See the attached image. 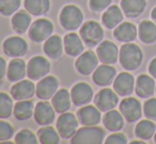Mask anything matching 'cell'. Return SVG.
<instances>
[{
	"instance_id": "1",
	"label": "cell",
	"mask_w": 156,
	"mask_h": 144,
	"mask_svg": "<svg viewBox=\"0 0 156 144\" xmlns=\"http://www.w3.org/2000/svg\"><path fill=\"white\" fill-rule=\"evenodd\" d=\"M141 48L134 43H125L119 49V64L126 71L137 70L142 64Z\"/></svg>"
},
{
	"instance_id": "2",
	"label": "cell",
	"mask_w": 156,
	"mask_h": 144,
	"mask_svg": "<svg viewBox=\"0 0 156 144\" xmlns=\"http://www.w3.org/2000/svg\"><path fill=\"white\" fill-rule=\"evenodd\" d=\"M83 20H84V15L82 10L74 4H67L63 6L58 15L61 27L69 32L80 29L81 26L83 25Z\"/></svg>"
},
{
	"instance_id": "3",
	"label": "cell",
	"mask_w": 156,
	"mask_h": 144,
	"mask_svg": "<svg viewBox=\"0 0 156 144\" xmlns=\"http://www.w3.org/2000/svg\"><path fill=\"white\" fill-rule=\"evenodd\" d=\"M104 138L105 130L100 126H83L78 128L70 142L72 144H101L104 142Z\"/></svg>"
},
{
	"instance_id": "4",
	"label": "cell",
	"mask_w": 156,
	"mask_h": 144,
	"mask_svg": "<svg viewBox=\"0 0 156 144\" xmlns=\"http://www.w3.org/2000/svg\"><path fill=\"white\" fill-rule=\"evenodd\" d=\"M80 36L85 46L94 48L104 38V30L96 20H87L80 28Z\"/></svg>"
},
{
	"instance_id": "5",
	"label": "cell",
	"mask_w": 156,
	"mask_h": 144,
	"mask_svg": "<svg viewBox=\"0 0 156 144\" xmlns=\"http://www.w3.org/2000/svg\"><path fill=\"white\" fill-rule=\"evenodd\" d=\"M53 23L47 18H38L32 21L31 27L28 30V35L33 43H41L48 39L53 33Z\"/></svg>"
},
{
	"instance_id": "6",
	"label": "cell",
	"mask_w": 156,
	"mask_h": 144,
	"mask_svg": "<svg viewBox=\"0 0 156 144\" xmlns=\"http://www.w3.org/2000/svg\"><path fill=\"white\" fill-rule=\"evenodd\" d=\"M119 111L122 113L125 121L129 123H135L141 119L144 115L142 104L139 100L134 97H125L119 103Z\"/></svg>"
},
{
	"instance_id": "7",
	"label": "cell",
	"mask_w": 156,
	"mask_h": 144,
	"mask_svg": "<svg viewBox=\"0 0 156 144\" xmlns=\"http://www.w3.org/2000/svg\"><path fill=\"white\" fill-rule=\"evenodd\" d=\"M79 124L80 122L76 118V115L69 111L63 112L56 120V130L62 139H71L78 130Z\"/></svg>"
},
{
	"instance_id": "8",
	"label": "cell",
	"mask_w": 156,
	"mask_h": 144,
	"mask_svg": "<svg viewBox=\"0 0 156 144\" xmlns=\"http://www.w3.org/2000/svg\"><path fill=\"white\" fill-rule=\"evenodd\" d=\"M51 65L47 57L41 55L33 56L27 63V76L32 81H39L48 75Z\"/></svg>"
},
{
	"instance_id": "9",
	"label": "cell",
	"mask_w": 156,
	"mask_h": 144,
	"mask_svg": "<svg viewBox=\"0 0 156 144\" xmlns=\"http://www.w3.org/2000/svg\"><path fill=\"white\" fill-rule=\"evenodd\" d=\"M119 97L120 95L114 89L102 88L94 97V104L102 112H106L119 105Z\"/></svg>"
},
{
	"instance_id": "10",
	"label": "cell",
	"mask_w": 156,
	"mask_h": 144,
	"mask_svg": "<svg viewBox=\"0 0 156 144\" xmlns=\"http://www.w3.org/2000/svg\"><path fill=\"white\" fill-rule=\"evenodd\" d=\"M72 104L76 107H81L89 104L94 100V90L89 84L85 82H79L72 86L70 90Z\"/></svg>"
},
{
	"instance_id": "11",
	"label": "cell",
	"mask_w": 156,
	"mask_h": 144,
	"mask_svg": "<svg viewBox=\"0 0 156 144\" xmlns=\"http://www.w3.org/2000/svg\"><path fill=\"white\" fill-rule=\"evenodd\" d=\"M28 43L20 36H10L2 43V51L10 57H23L28 52Z\"/></svg>"
},
{
	"instance_id": "12",
	"label": "cell",
	"mask_w": 156,
	"mask_h": 144,
	"mask_svg": "<svg viewBox=\"0 0 156 144\" xmlns=\"http://www.w3.org/2000/svg\"><path fill=\"white\" fill-rule=\"evenodd\" d=\"M99 62L100 60L96 52H94L93 50H87L78 56L74 63V67L80 74L87 76L93 74V72L99 66Z\"/></svg>"
},
{
	"instance_id": "13",
	"label": "cell",
	"mask_w": 156,
	"mask_h": 144,
	"mask_svg": "<svg viewBox=\"0 0 156 144\" xmlns=\"http://www.w3.org/2000/svg\"><path fill=\"white\" fill-rule=\"evenodd\" d=\"M96 53L100 63L115 65L119 60V49L117 45L111 40H102L97 46Z\"/></svg>"
},
{
	"instance_id": "14",
	"label": "cell",
	"mask_w": 156,
	"mask_h": 144,
	"mask_svg": "<svg viewBox=\"0 0 156 144\" xmlns=\"http://www.w3.org/2000/svg\"><path fill=\"white\" fill-rule=\"evenodd\" d=\"M55 109L53 108L51 103L41 100L37 104H35L34 118L35 122L41 126L51 125L55 120Z\"/></svg>"
},
{
	"instance_id": "15",
	"label": "cell",
	"mask_w": 156,
	"mask_h": 144,
	"mask_svg": "<svg viewBox=\"0 0 156 144\" xmlns=\"http://www.w3.org/2000/svg\"><path fill=\"white\" fill-rule=\"evenodd\" d=\"M117 76V69L114 65L102 64L99 65L93 72V82L99 87H106L113 84Z\"/></svg>"
},
{
	"instance_id": "16",
	"label": "cell",
	"mask_w": 156,
	"mask_h": 144,
	"mask_svg": "<svg viewBox=\"0 0 156 144\" xmlns=\"http://www.w3.org/2000/svg\"><path fill=\"white\" fill-rule=\"evenodd\" d=\"M58 90V81L53 75H46L39 80L36 84V92L35 95L39 100L48 101L52 99L55 92Z\"/></svg>"
},
{
	"instance_id": "17",
	"label": "cell",
	"mask_w": 156,
	"mask_h": 144,
	"mask_svg": "<svg viewBox=\"0 0 156 144\" xmlns=\"http://www.w3.org/2000/svg\"><path fill=\"white\" fill-rule=\"evenodd\" d=\"M36 92V85L32 80H21L19 82L14 83L10 89V94L16 101L21 100H31Z\"/></svg>"
},
{
	"instance_id": "18",
	"label": "cell",
	"mask_w": 156,
	"mask_h": 144,
	"mask_svg": "<svg viewBox=\"0 0 156 144\" xmlns=\"http://www.w3.org/2000/svg\"><path fill=\"white\" fill-rule=\"evenodd\" d=\"M135 83L136 80L133 74L125 70L117 74L113 83V88L120 97H129L135 90Z\"/></svg>"
},
{
	"instance_id": "19",
	"label": "cell",
	"mask_w": 156,
	"mask_h": 144,
	"mask_svg": "<svg viewBox=\"0 0 156 144\" xmlns=\"http://www.w3.org/2000/svg\"><path fill=\"white\" fill-rule=\"evenodd\" d=\"M102 111L96 105H84L81 106L76 111V118L81 125L83 126H94L99 125L102 120L101 115Z\"/></svg>"
},
{
	"instance_id": "20",
	"label": "cell",
	"mask_w": 156,
	"mask_h": 144,
	"mask_svg": "<svg viewBox=\"0 0 156 144\" xmlns=\"http://www.w3.org/2000/svg\"><path fill=\"white\" fill-rule=\"evenodd\" d=\"M64 51L68 56L78 57L80 54L84 52V45L80 34H76L74 31L69 32L63 38Z\"/></svg>"
},
{
	"instance_id": "21",
	"label": "cell",
	"mask_w": 156,
	"mask_h": 144,
	"mask_svg": "<svg viewBox=\"0 0 156 144\" xmlns=\"http://www.w3.org/2000/svg\"><path fill=\"white\" fill-rule=\"evenodd\" d=\"M155 80L149 74H139L136 78L135 92L141 99H149L155 93Z\"/></svg>"
},
{
	"instance_id": "22",
	"label": "cell",
	"mask_w": 156,
	"mask_h": 144,
	"mask_svg": "<svg viewBox=\"0 0 156 144\" xmlns=\"http://www.w3.org/2000/svg\"><path fill=\"white\" fill-rule=\"evenodd\" d=\"M113 35L120 43H133L138 36V29L131 21H122L113 30Z\"/></svg>"
},
{
	"instance_id": "23",
	"label": "cell",
	"mask_w": 156,
	"mask_h": 144,
	"mask_svg": "<svg viewBox=\"0 0 156 144\" xmlns=\"http://www.w3.org/2000/svg\"><path fill=\"white\" fill-rule=\"evenodd\" d=\"M123 12L119 5L112 4L103 12L102 17H101L102 25L106 29L114 30L123 21Z\"/></svg>"
},
{
	"instance_id": "24",
	"label": "cell",
	"mask_w": 156,
	"mask_h": 144,
	"mask_svg": "<svg viewBox=\"0 0 156 144\" xmlns=\"http://www.w3.org/2000/svg\"><path fill=\"white\" fill-rule=\"evenodd\" d=\"M27 76V63L20 57H14L9 62L6 69V78L10 82L16 83Z\"/></svg>"
},
{
	"instance_id": "25",
	"label": "cell",
	"mask_w": 156,
	"mask_h": 144,
	"mask_svg": "<svg viewBox=\"0 0 156 144\" xmlns=\"http://www.w3.org/2000/svg\"><path fill=\"white\" fill-rule=\"evenodd\" d=\"M44 53L51 60H58L63 55L64 43L61 36L51 35L44 41L43 46Z\"/></svg>"
},
{
	"instance_id": "26",
	"label": "cell",
	"mask_w": 156,
	"mask_h": 144,
	"mask_svg": "<svg viewBox=\"0 0 156 144\" xmlns=\"http://www.w3.org/2000/svg\"><path fill=\"white\" fill-rule=\"evenodd\" d=\"M102 123L108 132H119L124 127L125 119L119 110L112 109L104 113L102 118Z\"/></svg>"
},
{
	"instance_id": "27",
	"label": "cell",
	"mask_w": 156,
	"mask_h": 144,
	"mask_svg": "<svg viewBox=\"0 0 156 144\" xmlns=\"http://www.w3.org/2000/svg\"><path fill=\"white\" fill-rule=\"evenodd\" d=\"M120 8L127 18H138L147 9V0H121Z\"/></svg>"
},
{
	"instance_id": "28",
	"label": "cell",
	"mask_w": 156,
	"mask_h": 144,
	"mask_svg": "<svg viewBox=\"0 0 156 144\" xmlns=\"http://www.w3.org/2000/svg\"><path fill=\"white\" fill-rule=\"evenodd\" d=\"M32 23L31 14L27 10H19L12 16L11 26L17 34H25Z\"/></svg>"
},
{
	"instance_id": "29",
	"label": "cell",
	"mask_w": 156,
	"mask_h": 144,
	"mask_svg": "<svg viewBox=\"0 0 156 144\" xmlns=\"http://www.w3.org/2000/svg\"><path fill=\"white\" fill-rule=\"evenodd\" d=\"M71 95L70 91L66 88H61L55 92V94L52 97L51 104L53 108L58 113H63L69 111L71 107Z\"/></svg>"
},
{
	"instance_id": "30",
	"label": "cell",
	"mask_w": 156,
	"mask_h": 144,
	"mask_svg": "<svg viewBox=\"0 0 156 144\" xmlns=\"http://www.w3.org/2000/svg\"><path fill=\"white\" fill-rule=\"evenodd\" d=\"M138 38L146 45L156 43V23L153 20H141L138 26Z\"/></svg>"
},
{
	"instance_id": "31",
	"label": "cell",
	"mask_w": 156,
	"mask_h": 144,
	"mask_svg": "<svg viewBox=\"0 0 156 144\" xmlns=\"http://www.w3.org/2000/svg\"><path fill=\"white\" fill-rule=\"evenodd\" d=\"M35 105L32 100H21L17 101L14 105L13 115L18 121H27L34 115Z\"/></svg>"
},
{
	"instance_id": "32",
	"label": "cell",
	"mask_w": 156,
	"mask_h": 144,
	"mask_svg": "<svg viewBox=\"0 0 156 144\" xmlns=\"http://www.w3.org/2000/svg\"><path fill=\"white\" fill-rule=\"evenodd\" d=\"M135 136L138 139L141 140H149V139L154 138L156 132V124L155 121H152L150 119H144L139 121L135 126Z\"/></svg>"
},
{
	"instance_id": "33",
	"label": "cell",
	"mask_w": 156,
	"mask_h": 144,
	"mask_svg": "<svg viewBox=\"0 0 156 144\" xmlns=\"http://www.w3.org/2000/svg\"><path fill=\"white\" fill-rule=\"evenodd\" d=\"M25 10L32 16H43L50 10V0H25Z\"/></svg>"
},
{
	"instance_id": "34",
	"label": "cell",
	"mask_w": 156,
	"mask_h": 144,
	"mask_svg": "<svg viewBox=\"0 0 156 144\" xmlns=\"http://www.w3.org/2000/svg\"><path fill=\"white\" fill-rule=\"evenodd\" d=\"M37 138L41 144H58L61 136L58 132L50 125L41 126L37 130Z\"/></svg>"
},
{
	"instance_id": "35",
	"label": "cell",
	"mask_w": 156,
	"mask_h": 144,
	"mask_svg": "<svg viewBox=\"0 0 156 144\" xmlns=\"http://www.w3.org/2000/svg\"><path fill=\"white\" fill-rule=\"evenodd\" d=\"M14 103L12 95L0 92V119H8L13 115Z\"/></svg>"
},
{
	"instance_id": "36",
	"label": "cell",
	"mask_w": 156,
	"mask_h": 144,
	"mask_svg": "<svg viewBox=\"0 0 156 144\" xmlns=\"http://www.w3.org/2000/svg\"><path fill=\"white\" fill-rule=\"evenodd\" d=\"M21 4V0H0V14L2 16H13Z\"/></svg>"
},
{
	"instance_id": "37",
	"label": "cell",
	"mask_w": 156,
	"mask_h": 144,
	"mask_svg": "<svg viewBox=\"0 0 156 144\" xmlns=\"http://www.w3.org/2000/svg\"><path fill=\"white\" fill-rule=\"evenodd\" d=\"M14 142L16 144H37L39 143L37 135L33 134L30 129H20L15 135Z\"/></svg>"
},
{
	"instance_id": "38",
	"label": "cell",
	"mask_w": 156,
	"mask_h": 144,
	"mask_svg": "<svg viewBox=\"0 0 156 144\" xmlns=\"http://www.w3.org/2000/svg\"><path fill=\"white\" fill-rule=\"evenodd\" d=\"M142 110L147 119L156 122V98L151 97L146 99L144 103L142 104Z\"/></svg>"
},
{
	"instance_id": "39",
	"label": "cell",
	"mask_w": 156,
	"mask_h": 144,
	"mask_svg": "<svg viewBox=\"0 0 156 144\" xmlns=\"http://www.w3.org/2000/svg\"><path fill=\"white\" fill-rule=\"evenodd\" d=\"M14 134L15 130L12 124L3 120H0V142L12 139L14 137Z\"/></svg>"
},
{
	"instance_id": "40",
	"label": "cell",
	"mask_w": 156,
	"mask_h": 144,
	"mask_svg": "<svg viewBox=\"0 0 156 144\" xmlns=\"http://www.w3.org/2000/svg\"><path fill=\"white\" fill-rule=\"evenodd\" d=\"M113 0H89L88 6L89 10L94 13L104 12L109 5H112Z\"/></svg>"
},
{
	"instance_id": "41",
	"label": "cell",
	"mask_w": 156,
	"mask_h": 144,
	"mask_svg": "<svg viewBox=\"0 0 156 144\" xmlns=\"http://www.w3.org/2000/svg\"><path fill=\"white\" fill-rule=\"evenodd\" d=\"M106 144H126L127 138L124 134L119 132H115L111 134L104 141Z\"/></svg>"
},
{
	"instance_id": "42",
	"label": "cell",
	"mask_w": 156,
	"mask_h": 144,
	"mask_svg": "<svg viewBox=\"0 0 156 144\" xmlns=\"http://www.w3.org/2000/svg\"><path fill=\"white\" fill-rule=\"evenodd\" d=\"M6 69H8V66H6L5 60L0 56V81L3 80L4 76L6 75Z\"/></svg>"
},
{
	"instance_id": "43",
	"label": "cell",
	"mask_w": 156,
	"mask_h": 144,
	"mask_svg": "<svg viewBox=\"0 0 156 144\" xmlns=\"http://www.w3.org/2000/svg\"><path fill=\"white\" fill-rule=\"evenodd\" d=\"M148 71L151 76H153L154 78H156V57H154L150 63H149Z\"/></svg>"
},
{
	"instance_id": "44",
	"label": "cell",
	"mask_w": 156,
	"mask_h": 144,
	"mask_svg": "<svg viewBox=\"0 0 156 144\" xmlns=\"http://www.w3.org/2000/svg\"><path fill=\"white\" fill-rule=\"evenodd\" d=\"M151 19H152V20L156 23V6L155 8H153L152 11H151Z\"/></svg>"
},
{
	"instance_id": "45",
	"label": "cell",
	"mask_w": 156,
	"mask_h": 144,
	"mask_svg": "<svg viewBox=\"0 0 156 144\" xmlns=\"http://www.w3.org/2000/svg\"><path fill=\"white\" fill-rule=\"evenodd\" d=\"M129 143H131V144H144V143H146V141H144V140H141V139H140V140L131 141Z\"/></svg>"
},
{
	"instance_id": "46",
	"label": "cell",
	"mask_w": 156,
	"mask_h": 144,
	"mask_svg": "<svg viewBox=\"0 0 156 144\" xmlns=\"http://www.w3.org/2000/svg\"><path fill=\"white\" fill-rule=\"evenodd\" d=\"M154 142L156 143V132H155V135H154Z\"/></svg>"
},
{
	"instance_id": "47",
	"label": "cell",
	"mask_w": 156,
	"mask_h": 144,
	"mask_svg": "<svg viewBox=\"0 0 156 144\" xmlns=\"http://www.w3.org/2000/svg\"><path fill=\"white\" fill-rule=\"evenodd\" d=\"M155 93H156V88H155Z\"/></svg>"
}]
</instances>
